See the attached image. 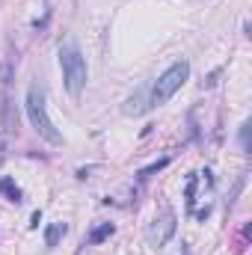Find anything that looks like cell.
Instances as JSON below:
<instances>
[{
    "label": "cell",
    "mask_w": 252,
    "mask_h": 255,
    "mask_svg": "<svg viewBox=\"0 0 252 255\" xmlns=\"http://www.w3.org/2000/svg\"><path fill=\"white\" fill-rule=\"evenodd\" d=\"M60 68H63V80H65V89L68 95H80L83 86H86V77H89V68H86V60L80 54V48L68 39L60 45Z\"/></svg>",
    "instance_id": "6da1fadb"
},
{
    "label": "cell",
    "mask_w": 252,
    "mask_h": 255,
    "mask_svg": "<svg viewBox=\"0 0 252 255\" xmlns=\"http://www.w3.org/2000/svg\"><path fill=\"white\" fill-rule=\"evenodd\" d=\"M27 119H30V125L39 130V136H45L48 142H54V145H60V142H63V133L54 128L51 116H48L45 92H42V86H36V83L27 89Z\"/></svg>",
    "instance_id": "7a4b0ae2"
},
{
    "label": "cell",
    "mask_w": 252,
    "mask_h": 255,
    "mask_svg": "<svg viewBox=\"0 0 252 255\" xmlns=\"http://www.w3.org/2000/svg\"><path fill=\"white\" fill-rule=\"evenodd\" d=\"M190 77V63L187 60H178V63H172L157 80H154V86H151V92H148V101H151V107L154 104H166L184 83H187Z\"/></svg>",
    "instance_id": "3957f363"
},
{
    "label": "cell",
    "mask_w": 252,
    "mask_h": 255,
    "mask_svg": "<svg viewBox=\"0 0 252 255\" xmlns=\"http://www.w3.org/2000/svg\"><path fill=\"white\" fill-rule=\"evenodd\" d=\"M175 229H178V217H175V211H172V208H166L160 217H154V223L148 226L145 238H148V244H151L154 250H160V247H166V244L172 241Z\"/></svg>",
    "instance_id": "277c9868"
},
{
    "label": "cell",
    "mask_w": 252,
    "mask_h": 255,
    "mask_svg": "<svg viewBox=\"0 0 252 255\" xmlns=\"http://www.w3.org/2000/svg\"><path fill=\"white\" fill-rule=\"evenodd\" d=\"M148 92H151V89H145V86H142L136 95H130L125 104H122V113H125V116H142V113L151 107V101H148Z\"/></svg>",
    "instance_id": "5b68a950"
},
{
    "label": "cell",
    "mask_w": 252,
    "mask_h": 255,
    "mask_svg": "<svg viewBox=\"0 0 252 255\" xmlns=\"http://www.w3.org/2000/svg\"><path fill=\"white\" fill-rule=\"evenodd\" d=\"M65 232H68V226H65V223H51V226L45 229V247H48V250L60 247V241H63Z\"/></svg>",
    "instance_id": "8992f818"
},
{
    "label": "cell",
    "mask_w": 252,
    "mask_h": 255,
    "mask_svg": "<svg viewBox=\"0 0 252 255\" xmlns=\"http://www.w3.org/2000/svg\"><path fill=\"white\" fill-rule=\"evenodd\" d=\"M0 196H6V199H9V202H15V205H18V202L24 199L21 187H18V184H15V181H12L9 175H6V178H0Z\"/></svg>",
    "instance_id": "52a82bcc"
},
{
    "label": "cell",
    "mask_w": 252,
    "mask_h": 255,
    "mask_svg": "<svg viewBox=\"0 0 252 255\" xmlns=\"http://www.w3.org/2000/svg\"><path fill=\"white\" fill-rule=\"evenodd\" d=\"M113 232H116V226H113V223H101V226H95V229L89 232L86 244H104V241H107Z\"/></svg>",
    "instance_id": "ba28073f"
},
{
    "label": "cell",
    "mask_w": 252,
    "mask_h": 255,
    "mask_svg": "<svg viewBox=\"0 0 252 255\" xmlns=\"http://www.w3.org/2000/svg\"><path fill=\"white\" fill-rule=\"evenodd\" d=\"M196 175H187V190H184V199H187V205L193 208V202H196Z\"/></svg>",
    "instance_id": "9c48e42d"
},
{
    "label": "cell",
    "mask_w": 252,
    "mask_h": 255,
    "mask_svg": "<svg viewBox=\"0 0 252 255\" xmlns=\"http://www.w3.org/2000/svg\"><path fill=\"white\" fill-rule=\"evenodd\" d=\"M169 163V157H163V160H157V163H151V166H145V169H139V178H148V175H154L157 169H163Z\"/></svg>",
    "instance_id": "30bf717a"
},
{
    "label": "cell",
    "mask_w": 252,
    "mask_h": 255,
    "mask_svg": "<svg viewBox=\"0 0 252 255\" xmlns=\"http://www.w3.org/2000/svg\"><path fill=\"white\" fill-rule=\"evenodd\" d=\"M241 145H244V151H250V122L241 128Z\"/></svg>",
    "instance_id": "8fae6325"
},
{
    "label": "cell",
    "mask_w": 252,
    "mask_h": 255,
    "mask_svg": "<svg viewBox=\"0 0 252 255\" xmlns=\"http://www.w3.org/2000/svg\"><path fill=\"white\" fill-rule=\"evenodd\" d=\"M39 223H42V211H33V217H30V229H39Z\"/></svg>",
    "instance_id": "7c38bea8"
},
{
    "label": "cell",
    "mask_w": 252,
    "mask_h": 255,
    "mask_svg": "<svg viewBox=\"0 0 252 255\" xmlns=\"http://www.w3.org/2000/svg\"><path fill=\"white\" fill-rule=\"evenodd\" d=\"M208 214H211V208H202V211H196V220H205Z\"/></svg>",
    "instance_id": "4fadbf2b"
}]
</instances>
